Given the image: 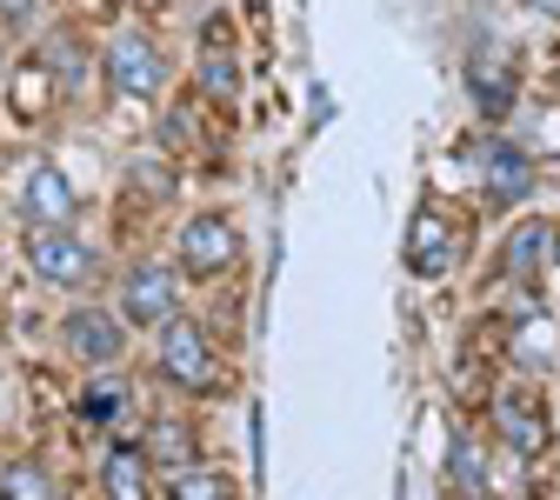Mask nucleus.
<instances>
[{"label":"nucleus","instance_id":"f3484780","mask_svg":"<svg viewBox=\"0 0 560 500\" xmlns=\"http://www.w3.org/2000/svg\"><path fill=\"white\" fill-rule=\"evenodd\" d=\"M174 500H228V487L214 474H174Z\"/></svg>","mask_w":560,"mask_h":500},{"label":"nucleus","instance_id":"2eb2a0df","mask_svg":"<svg viewBox=\"0 0 560 500\" xmlns=\"http://www.w3.org/2000/svg\"><path fill=\"white\" fill-rule=\"evenodd\" d=\"M447 474H454L460 493H480V487H487V461H480V447H474L467 434H454V467H447Z\"/></svg>","mask_w":560,"mask_h":500},{"label":"nucleus","instance_id":"aec40b11","mask_svg":"<svg viewBox=\"0 0 560 500\" xmlns=\"http://www.w3.org/2000/svg\"><path fill=\"white\" fill-rule=\"evenodd\" d=\"M27 8H34V0H0V14H8V21H21Z\"/></svg>","mask_w":560,"mask_h":500},{"label":"nucleus","instance_id":"0eeeda50","mask_svg":"<svg viewBox=\"0 0 560 500\" xmlns=\"http://www.w3.org/2000/svg\"><path fill=\"white\" fill-rule=\"evenodd\" d=\"M21 213L34 228H67V221H74V194H67V181L54 167H34L27 187H21Z\"/></svg>","mask_w":560,"mask_h":500},{"label":"nucleus","instance_id":"6e6552de","mask_svg":"<svg viewBox=\"0 0 560 500\" xmlns=\"http://www.w3.org/2000/svg\"><path fill=\"white\" fill-rule=\"evenodd\" d=\"M480 167H487V200H494V207H514V200H527V187H534V167H527V154H521V148L494 140V148L480 154Z\"/></svg>","mask_w":560,"mask_h":500},{"label":"nucleus","instance_id":"20e7f679","mask_svg":"<svg viewBox=\"0 0 560 500\" xmlns=\"http://www.w3.org/2000/svg\"><path fill=\"white\" fill-rule=\"evenodd\" d=\"M161 368L180 387H207V381H214V347H207V334L194 321H167L161 327Z\"/></svg>","mask_w":560,"mask_h":500},{"label":"nucleus","instance_id":"f8f14e48","mask_svg":"<svg viewBox=\"0 0 560 500\" xmlns=\"http://www.w3.org/2000/svg\"><path fill=\"white\" fill-rule=\"evenodd\" d=\"M501 434L514 441V454H540V447H547L540 414H534V407H521V400H501Z\"/></svg>","mask_w":560,"mask_h":500},{"label":"nucleus","instance_id":"4468645a","mask_svg":"<svg viewBox=\"0 0 560 500\" xmlns=\"http://www.w3.org/2000/svg\"><path fill=\"white\" fill-rule=\"evenodd\" d=\"M0 500H60V493H54V480L34 461H14L8 474H0Z\"/></svg>","mask_w":560,"mask_h":500},{"label":"nucleus","instance_id":"6ab92c4d","mask_svg":"<svg viewBox=\"0 0 560 500\" xmlns=\"http://www.w3.org/2000/svg\"><path fill=\"white\" fill-rule=\"evenodd\" d=\"M154 454H167V461H180V454H187V441L174 434V427H161V434H154Z\"/></svg>","mask_w":560,"mask_h":500},{"label":"nucleus","instance_id":"1a4fd4ad","mask_svg":"<svg viewBox=\"0 0 560 500\" xmlns=\"http://www.w3.org/2000/svg\"><path fill=\"white\" fill-rule=\"evenodd\" d=\"M407 267L413 274H447V260H454V234H447V221L441 213H413V234H407Z\"/></svg>","mask_w":560,"mask_h":500},{"label":"nucleus","instance_id":"412c9836","mask_svg":"<svg viewBox=\"0 0 560 500\" xmlns=\"http://www.w3.org/2000/svg\"><path fill=\"white\" fill-rule=\"evenodd\" d=\"M534 8H547V14H560V0H534Z\"/></svg>","mask_w":560,"mask_h":500},{"label":"nucleus","instance_id":"7ed1b4c3","mask_svg":"<svg viewBox=\"0 0 560 500\" xmlns=\"http://www.w3.org/2000/svg\"><path fill=\"white\" fill-rule=\"evenodd\" d=\"M241 254V234L221 221V213H194V221L180 228V260L187 274H228Z\"/></svg>","mask_w":560,"mask_h":500},{"label":"nucleus","instance_id":"a211bd4d","mask_svg":"<svg viewBox=\"0 0 560 500\" xmlns=\"http://www.w3.org/2000/svg\"><path fill=\"white\" fill-rule=\"evenodd\" d=\"M54 54V67H60V81H81V54L74 47H47Z\"/></svg>","mask_w":560,"mask_h":500},{"label":"nucleus","instance_id":"f03ea898","mask_svg":"<svg viewBox=\"0 0 560 500\" xmlns=\"http://www.w3.org/2000/svg\"><path fill=\"white\" fill-rule=\"evenodd\" d=\"M107 74H114V88H120L127 101H154V94H161V54H154V40H148V34H114Z\"/></svg>","mask_w":560,"mask_h":500},{"label":"nucleus","instance_id":"423d86ee","mask_svg":"<svg viewBox=\"0 0 560 500\" xmlns=\"http://www.w3.org/2000/svg\"><path fill=\"white\" fill-rule=\"evenodd\" d=\"M27 254H34V274L54 280V288H74V280H88V267H94V254L67 234V228H34Z\"/></svg>","mask_w":560,"mask_h":500},{"label":"nucleus","instance_id":"9d476101","mask_svg":"<svg viewBox=\"0 0 560 500\" xmlns=\"http://www.w3.org/2000/svg\"><path fill=\"white\" fill-rule=\"evenodd\" d=\"M101 487H107V500H148L154 493V474H148V461H140L133 447H114L101 461Z\"/></svg>","mask_w":560,"mask_h":500},{"label":"nucleus","instance_id":"39448f33","mask_svg":"<svg viewBox=\"0 0 560 500\" xmlns=\"http://www.w3.org/2000/svg\"><path fill=\"white\" fill-rule=\"evenodd\" d=\"M67 347H74V361L114 374V368H120V353H127V334H120V321H114L107 307H81L74 321H67Z\"/></svg>","mask_w":560,"mask_h":500},{"label":"nucleus","instance_id":"ddd939ff","mask_svg":"<svg viewBox=\"0 0 560 500\" xmlns=\"http://www.w3.org/2000/svg\"><path fill=\"white\" fill-rule=\"evenodd\" d=\"M120 407H127V381H120V374H107V381H94V387L81 394V420H94V427L120 420Z\"/></svg>","mask_w":560,"mask_h":500},{"label":"nucleus","instance_id":"dca6fc26","mask_svg":"<svg viewBox=\"0 0 560 500\" xmlns=\"http://www.w3.org/2000/svg\"><path fill=\"white\" fill-rule=\"evenodd\" d=\"M540 247H547V228L534 221V228H521V234L508 241V267H514V274H527V267H540Z\"/></svg>","mask_w":560,"mask_h":500},{"label":"nucleus","instance_id":"9b49d317","mask_svg":"<svg viewBox=\"0 0 560 500\" xmlns=\"http://www.w3.org/2000/svg\"><path fill=\"white\" fill-rule=\"evenodd\" d=\"M200 88L214 94V101H228V94H241V67H234V54H228V40H221V27H214V40L200 47Z\"/></svg>","mask_w":560,"mask_h":500},{"label":"nucleus","instance_id":"f257e3e1","mask_svg":"<svg viewBox=\"0 0 560 500\" xmlns=\"http://www.w3.org/2000/svg\"><path fill=\"white\" fill-rule=\"evenodd\" d=\"M174 307H180V280H174V267H161V260L127 267V280H120V314H127V321L154 327V321H174Z\"/></svg>","mask_w":560,"mask_h":500}]
</instances>
